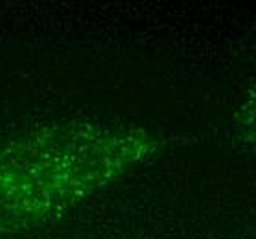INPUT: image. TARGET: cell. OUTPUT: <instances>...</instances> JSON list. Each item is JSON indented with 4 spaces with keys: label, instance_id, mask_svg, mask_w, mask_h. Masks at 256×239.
I'll use <instances>...</instances> for the list:
<instances>
[{
    "label": "cell",
    "instance_id": "1",
    "mask_svg": "<svg viewBox=\"0 0 256 239\" xmlns=\"http://www.w3.org/2000/svg\"><path fill=\"white\" fill-rule=\"evenodd\" d=\"M162 142L138 125L66 120L35 127L0 151V234L58 219L155 157Z\"/></svg>",
    "mask_w": 256,
    "mask_h": 239
},
{
    "label": "cell",
    "instance_id": "2",
    "mask_svg": "<svg viewBox=\"0 0 256 239\" xmlns=\"http://www.w3.org/2000/svg\"><path fill=\"white\" fill-rule=\"evenodd\" d=\"M236 131L247 144L256 147V87L250 88L245 101L238 109Z\"/></svg>",
    "mask_w": 256,
    "mask_h": 239
}]
</instances>
